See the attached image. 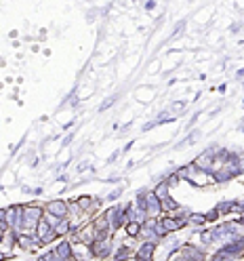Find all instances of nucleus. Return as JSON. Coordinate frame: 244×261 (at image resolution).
I'll list each match as a JSON object with an SVG mask.
<instances>
[{
  "label": "nucleus",
  "mask_w": 244,
  "mask_h": 261,
  "mask_svg": "<svg viewBox=\"0 0 244 261\" xmlns=\"http://www.w3.org/2000/svg\"><path fill=\"white\" fill-rule=\"evenodd\" d=\"M44 213H51V215H55L59 219H68L70 217V202H65V200H51L44 206Z\"/></svg>",
  "instance_id": "obj_1"
},
{
  "label": "nucleus",
  "mask_w": 244,
  "mask_h": 261,
  "mask_svg": "<svg viewBox=\"0 0 244 261\" xmlns=\"http://www.w3.org/2000/svg\"><path fill=\"white\" fill-rule=\"evenodd\" d=\"M156 249H158L156 240H143V242L135 249V259H150V261H154Z\"/></svg>",
  "instance_id": "obj_2"
},
{
  "label": "nucleus",
  "mask_w": 244,
  "mask_h": 261,
  "mask_svg": "<svg viewBox=\"0 0 244 261\" xmlns=\"http://www.w3.org/2000/svg\"><path fill=\"white\" fill-rule=\"evenodd\" d=\"M179 253L186 259H192V261H204V259H206V253H204V249H202V246H196V244H181Z\"/></svg>",
  "instance_id": "obj_3"
},
{
  "label": "nucleus",
  "mask_w": 244,
  "mask_h": 261,
  "mask_svg": "<svg viewBox=\"0 0 244 261\" xmlns=\"http://www.w3.org/2000/svg\"><path fill=\"white\" fill-rule=\"evenodd\" d=\"M55 253H57L59 261L72 257V255H74V246H72V240H70V238H61V240H59V242L55 244Z\"/></svg>",
  "instance_id": "obj_4"
},
{
  "label": "nucleus",
  "mask_w": 244,
  "mask_h": 261,
  "mask_svg": "<svg viewBox=\"0 0 244 261\" xmlns=\"http://www.w3.org/2000/svg\"><path fill=\"white\" fill-rule=\"evenodd\" d=\"M97 202H95V198H91V196H80L76 200V206L80 209V213L82 215H87L89 211H93V206H95Z\"/></svg>",
  "instance_id": "obj_5"
},
{
  "label": "nucleus",
  "mask_w": 244,
  "mask_h": 261,
  "mask_svg": "<svg viewBox=\"0 0 244 261\" xmlns=\"http://www.w3.org/2000/svg\"><path fill=\"white\" fill-rule=\"evenodd\" d=\"M131 255H135V251L131 249V246H127V244H122V246H118V249L114 251V261H129V257Z\"/></svg>",
  "instance_id": "obj_6"
},
{
  "label": "nucleus",
  "mask_w": 244,
  "mask_h": 261,
  "mask_svg": "<svg viewBox=\"0 0 244 261\" xmlns=\"http://www.w3.org/2000/svg\"><path fill=\"white\" fill-rule=\"evenodd\" d=\"M122 230H124V234H127L129 238H139L141 223H137V221H127V225H124Z\"/></svg>",
  "instance_id": "obj_7"
},
{
  "label": "nucleus",
  "mask_w": 244,
  "mask_h": 261,
  "mask_svg": "<svg viewBox=\"0 0 244 261\" xmlns=\"http://www.w3.org/2000/svg\"><path fill=\"white\" fill-rule=\"evenodd\" d=\"M188 225H196V227L206 225V215H204V213H189L188 215Z\"/></svg>",
  "instance_id": "obj_8"
},
{
  "label": "nucleus",
  "mask_w": 244,
  "mask_h": 261,
  "mask_svg": "<svg viewBox=\"0 0 244 261\" xmlns=\"http://www.w3.org/2000/svg\"><path fill=\"white\" fill-rule=\"evenodd\" d=\"M162 211L164 213H170V211H179V204H177V200L173 196H167V198H162Z\"/></svg>",
  "instance_id": "obj_9"
},
{
  "label": "nucleus",
  "mask_w": 244,
  "mask_h": 261,
  "mask_svg": "<svg viewBox=\"0 0 244 261\" xmlns=\"http://www.w3.org/2000/svg\"><path fill=\"white\" fill-rule=\"evenodd\" d=\"M200 242H202V246H213V244L217 242L213 230H210V232H202V234H200Z\"/></svg>",
  "instance_id": "obj_10"
},
{
  "label": "nucleus",
  "mask_w": 244,
  "mask_h": 261,
  "mask_svg": "<svg viewBox=\"0 0 244 261\" xmlns=\"http://www.w3.org/2000/svg\"><path fill=\"white\" fill-rule=\"evenodd\" d=\"M154 192H156V196H158V198H160V200H162V198H167V196H170V194H169L170 190H169V185H167V183H164V181H160V183H158Z\"/></svg>",
  "instance_id": "obj_11"
},
{
  "label": "nucleus",
  "mask_w": 244,
  "mask_h": 261,
  "mask_svg": "<svg viewBox=\"0 0 244 261\" xmlns=\"http://www.w3.org/2000/svg\"><path fill=\"white\" fill-rule=\"evenodd\" d=\"M179 175H177V173H170V175H167V179H164V183L169 185V190H173V187H177L179 185Z\"/></svg>",
  "instance_id": "obj_12"
},
{
  "label": "nucleus",
  "mask_w": 244,
  "mask_h": 261,
  "mask_svg": "<svg viewBox=\"0 0 244 261\" xmlns=\"http://www.w3.org/2000/svg\"><path fill=\"white\" fill-rule=\"evenodd\" d=\"M204 215H206V223H215L217 219L221 217L219 213H217V209H213V211H210V213H204Z\"/></svg>",
  "instance_id": "obj_13"
},
{
  "label": "nucleus",
  "mask_w": 244,
  "mask_h": 261,
  "mask_svg": "<svg viewBox=\"0 0 244 261\" xmlns=\"http://www.w3.org/2000/svg\"><path fill=\"white\" fill-rule=\"evenodd\" d=\"M9 259H13V253L0 249V261H9Z\"/></svg>",
  "instance_id": "obj_14"
},
{
  "label": "nucleus",
  "mask_w": 244,
  "mask_h": 261,
  "mask_svg": "<svg viewBox=\"0 0 244 261\" xmlns=\"http://www.w3.org/2000/svg\"><path fill=\"white\" fill-rule=\"evenodd\" d=\"M120 194H122V187H118L116 192H112V194H110V196H108V200H116L118 196H120Z\"/></svg>",
  "instance_id": "obj_15"
},
{
  "label": "nucleus",
  "mask_w": 244,
  "mask_h": 261,
  "mask_svg": "<svg viewBox=\"0 0 244 261\" xmlns=\"http://www.w3.org/2000/svg\"><path fill=\"white\" fill-rule=\"evenodd\" d=\"M135 261H150V259H135Z\"/></svg>",
  "instance_id": "obj_16"
}]
</instances>
